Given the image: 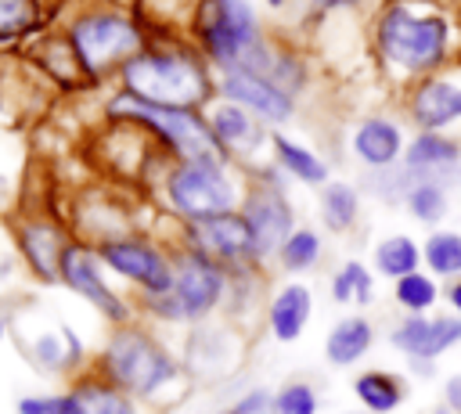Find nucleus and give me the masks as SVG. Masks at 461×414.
Returning <instances> with one entry per match:
<instances>
[{
    "label": "nucleus",
    "instance_id": "1",
    "mask_svg": "<svg viewBox=\"0 0 461 414\" xmlns=\"http://www.w3.org/2000/svg\"><path fill=\"white\" fill-rule=\"evenodd\" d=\"M378 50L403 72H429L450 54V22L439 11L414 4H389L375 25Z\"/></svg>",
    "mask_w": 461,
    "mask_h": 414
},
{
    "label": "nucleus",
    "instance_id": "2",
    "mask_svg": "<svg viewBox=\"0 0 461 414\" xmlns=\"http://www.w3.org/2000/svg\"><path fill=\"white\" fill-rule=\"evenodd\" d=\"M97 371L112 385L140 400H158L169 385L180 382V367L173 364V356L148 331L130 328V324L112 331V338L104 342L97 356Z\"/></svg>",
    "mask_w": 461,
    "mask_h": 414
},
{
    "label": "nucleus",
    "instance_id": "3",
    "mask_svg": "<svg viewBox=\"0 0 461 414\" xmlns=\"http://www.w3.org/2000/svg\"><path fill=\"white\" fill-rule=\"evenodd\" d=\"M122 83L155 108H194L209 97V76L187 50H140L122 65Z\"/></svg>",
    "mask_w": 461,
    "mask_h": 414
},
{
    "label": "nucleus",
    "instance_id": "4",
    "mask_svg": "<svg viewBox=\"0 0 461 414\" xmlns=\"http://www.w3.org/2000/svg\"><path fill=\"white\" fill-rule=\"evenodd\" d=\"M223 292H227L223 266L194 248H184L173 259V288L166 295H148V306L162 320L194 324V320H205L220 306Z\"/></svg>",
    "mask_w": 461,
    "mask_h": 414
},
{
    "label": "nucleus",
    "instance_id": "5",
    "mask_svg": "<svg viewBox=\"0 0 461 414\" xmlns=\"http://www.w3.org/2000/svg\"><path fill=\"white\" fill-rule=\"evenodd\" d=\"M112 115H130L151 126L173 151H180L184 162H223V144L216 140L209 119H202L194 108H155L133 94H122L112 101Z\"/></svg>",
    "mask_w": 461,
    "mask_h": 414
},
{
    "label": "nucleus",
    "instance_id": "6",
    "mask_svg": "<svg viewBox=\"0 0 461 414\" xmlns=\"http://www.w3.org/2000/svg\"><path fill=\"white\" fill-rule=\"evenodd\" d=\"M166 198L191 223L238 212V184L230 180L223 162H180L166 176Z\"/></svg>",
    "mask_w": 461,
    "mask_h": 414
},
{
    "label": "nucleus",
    "instance_id": "7",
    "mask_svg": "<svg viewBox=\"0 0 461 414\" xmlns=\"http://www.w3.org/2000/svg\"><path fill=\"white\" fill-rule=\"evenodd\" d=\"M68 40L86 68L90 79L104 76L112 65H126L133 54H140V29L112 11L79 14L68 29Z\"/></svg>",
    "mask_w": 461,
    "mask_h": 414
},
{
    "label": "nucleus",
    "instance_id": "8",
    "mask_svg": "<svg viewBox=\"0 0 461 414\" xmlns=\"http://www.w3.org/2000/svg\"><path fill=\"white\" fill-rule=\"evenodd\" d=\"M97 259L119 277L140 284L144 295H166L173 288V259L140 238H104L97 245Z\"/></svg>",
    "mask_w": 461,
    "mask_h": 414
},
{
    "label": "nucleus",
    "instance_id": "9",
    "mask_svg": "<svg viewBox=\"0 0 461 414\" xmlns=\"http://www.w3.org/2000/svg\"><path fill=\"white\" fill-rule=\"evenodd\" d=\"M187 248L209 256L220 266H245V263L259 259L252 230L241 212H223V216L187 223Z\"/></svg>",
    "mask_w": 461,
    "mask_h": 414
},
{
    "label": "nucleus",
    "instance_id": "10",
    "mask_svg": "<svg viewBox=\"0 0 461 414\" xmlns=\"http://www.w3.org/2000/svg\"><path fill=\"white\" fill-rule=\"evenodd\" d=\"M241 216H245V223L252 230V241H256V256L259 259L270 256V252H277L288 241V234L295 230V212H292L285 191L274 187V184L249 187L245 191V202H241Z\"/></svg>",
    "mask_w": 461,
    "mask_h": 414
},
{
    "label": "nucleus",
    "instance_id": "11",
    "mask_svg": "<svg viewBox=\"0 0 461 414\" xmlns=\"http://www.w3.org/2000/svg\"><path fill=\"white\" fill-rule=\"evenodd\" d=\"M61 281H65L76 295H83L94 310H101L112 324L122 328V324L130 320V306L101 281L97 252H94V248H86V245H79V241H68L65 252H61Z\"/></svg>",
    "mask_w": 461,
    "mask_h": 414
},
{
    "label": "nucleus",
    "instance_id": "12",
    "mask_svg": "<svg viewBox=\"0 0 461 414\" xmlns=\"http://www.w3.org/2000/svg\"><path fill=\"white\" fill-rule=\"evenodd\" d=\"M461 342V317H421L411 313L393 328V346L411 360L432 364L439 353Z\"/></svg>",
    "mask_w": 461,
    "mask_h": 414
},
{
    "label": "nucleus",
    "instance_id": "13",
    "mask_svg": "<svg viewBox=\"0 0 461 414\" xmlns=\"http://www.w3.org/2000/svg\"><path fill=\"white\" fill-rule=\"evenodd\" d=\"M220 94L241 108H252L259 112L263 119H274V122H285L292 119V97L285 94V86L270 83L267 76L259 72H245V68H227L223 83H220Z\"/></svg>",
    "mask_w": 461,
    "mask_h": 414
},
{
    "label": "nucleus",
    "instance_id": "14",
    "mask_svg": "<svg viewBox=\"0 0 461 414\" xmlns=\"http://www.w3.org/2000/svg\"><path fill=\"white\" fill-rule=\"evenodd\" d=\"M407 108H411V119L425 133L454 126L461 119V83H454V79H421L411 90Z\"/></svg>",
    "mask_w": 461,
    "mask_h": 414
},
{
    "label": "nucleus",
    "instance_id": "15",
    "mask_svg": "<svg viewBox=\"0 0 461 414\" xmlns=\"http://www.w3.org/2000/svg\"><path fill=\"white\" fill-rule=\"evenodd\" d=\"M65 238L54 223L47 220H29L18 227V248L25 256V263L32 266V274L47 284L61 281V252H65Z\"/></svg>",
    "mask_w": 461,
    "mask_h": 414
},
{
    "label": "nucleus",
    "instance_id": "16",
    "mask_svg": "<svg viewBox=\"0 0 461 414\" xmlns=\"http://www.w3.org/2000/svg\"><path fill=\"white\" fill-rule=\"evenodd\" d=\"M461 144L439 133H421L403 148V184L411 187L414 180H436L450 166H457Z\"/></svg>",
    "mask_w": 461,
    "mask_h": 414
},
{
    "label": "nucleus",
    "instance_id": "17",
    "mask_svg": "<svg viewBox=\"0 0 461 414\" xmlns=\"http://www.w3.org/2000/svg\"><path fill=\"white\" fill-rule=\"evenodd\" d=\"M310 310H313V295L306 284L292 281L285 284L274 299H270V310H267V324L274 331L277 342H295L310 320Z\"/></svg>",
    "mask_w": 461,
    "mask_h": 414
},
{
    "label": "nucleus",
    "instance_id": "18",
    "mask_svg": "<svg viewBox=\"0 0 461 414\" xmlns=\"http://www.w3.org/2000/svg\"><path fill=\"white\" fill-rule=\"evenodd\" d=\"M353 151L371 169H389L403 151V133L389 119H364L353 133Z\"/></svg>",
    "mask_w": 461,
    "mask_h": 414
},
{
    "label": "nucleus",
    "instance_id": "19",
    "mask_svg": "<svg viewBox=\"0 0 461 414\" xmlns=\"http://www.w3.org/2000/svg\"><path fill=\"white\" fill-rule=\"evenodd\" d=\"M68 396L76 400L79 414H137V403L130 392H122L119 385H112L101 371L97 374H79L68 389Z\"/></svg>",
    "mask_w": 461,
    "mask_h": 414
},
{
    "label": "nucleus",
    "instance_id": "20",
    "mask_svg": "<svg viewBox=\"0 0 461 414\" xmlns=\"http://www.w3.org/2000/svg\"><path fill=\"white\" fill-rule=\"evenodd\" d=\"M209 126L216 133V140L223 144V151H256L263 144V133L256 126V119L249 115V108L234 104V101H223L209 112Z\"/></svg>",
    "mask_w": 461,
    "mask_h": 414
},
{
    "label": "nucleus",
    "instance_id": "21",
    "mask_svg": "<svg viewBox=\"0 0 461 414\" xmlns=\"http://www.w3.org/2000/svg\"><path fill=\"white\" fill-rule=\"evenodd\" d=\"M375 342V328L367 317H342L331 331H328V342H324V356L335 364V367H349L357 364Z\"/></svg>",
    "mask_w": 461,
    "mask_h": 414
},
{
    "label": "nucleus",
    "instance_id": "22",
    "mask_svg": "<svg viewBox=\"0 0 461 414\" xmlns=\"http://www.w3.org/2000/svg\"><path fill=\"white\" fill-rule=\"evenodd\" d=\"M353 392L367 414H393L407 400V385L393 371H364L353 378Z\"/></svg>",
    "mask_w": 461,
    "mask_h": 414
},
{
    "label": "nucleus",
    "instance_id": "23",
    "mask_svg": "<svg viewBox=\"0 0 461 414\" xmlns=\"http://www.w3.org/2000/svg\"><path fill=\"white\" fill-rule=\"evenodd\" d=\"M357 212H360V194H357L353 184H346V180L324 184V191H321V220L328 223V230L346 234L357 223Z\"/></svg>",
    "mask_w": 461,
    "mask_h": 414
},
{
    "label": "nucleus",
    "instance_id": "24",
    "mask_svg": "<svg viewBox=\"0 0 461 414\" xmlns=\"http://www.w3.org/2000/svg\"><path fill=\"white\" fill-rule=\"evenodd\" d=\"M270 148H274L277 162H281L295 180H303V184H324V180H328V166H324L313 151H306L303 144H295V140L274 133V137H270Z\"/></svg>",
    "mask_w": 461,
    "mask_h": 414
},
{
    "label": "nucleus",
    "instance_id": "25",
    "mask_svg": "<svg viewBox=\"0 0 461 414\" xmlns=\"http://www.w3.org/2000/svg\"><path fill=\"white\" fill-rule=\"evenodd\" d=\"M418 259H421V252H418V245L407 234H393V238H382L375 245V266L385 277H396L400 281V277L414 274L418 270Z\"/></svg>",
    "mask_w": 461,
    "mask_h": 414
},
{
    "label": "nucleus",
    "instance_id": "26",
    "mask_svg": "<svg viewBox=\"0 0 461 414\" xmlns=\"http://www.w3.org/2000/svg\"><path fill=\"white\" fill-rule=\"evenodd\" d=\"M403 202L411 209L414 220L421 223H439L447 216V191L439 187V180H414L407 191H403Z\"/></svg>",
    "mask_w": 461,
    "mask_h": 414
},
{
    "label": "nucleus",
    "instance_id": "27",
    "mask_svg": "<svg viewBox=\"0 0 461 414\" xmlns=\"http://www.w3.org/2000/svg\"><path fill=\"white\" fill-rule=\"evenodd\" d=\"M421 259L429 263L432 274L439 277H457L461 274V234L454 230H436L429 234L425 248H421Z\"/></svg>",
    "mask_w": 461,
    "mask_h": 414
},
{
    "label": "nucleus",
    "instance_id": "28",
    "mask_svg": "<svg viewBox=\"0 0 461 414\" xmlns=\"http://www.w3.org/2000/svg\"><path fill=\"white\" fill-rule=\"evenodd\" d=\"M277 256H281V266L292 270V274H303V270L317 266V259H321V238H317V230L295 227L288 234V241L277 248Z\"/></svg>",
    "mask_w": 461,
    "mask_h": 414
},
{
    "label": "nucleus",
    "instance_id": "29",
    "mask_svg": "<svg viewBox=\"0 0 461 414\" xmlns=\"http://www.w3.org/2000/svg\"><path fill=\"white\" fill-rule=\"evenodd\" d=\"M331 299L335 302H360V306H367L371 302V274H367V266L349 259L331 277Z\"/></svg>",
    "mask_w": 461,
    "mask_h": 414
},
{
    "label": "nucleus",
    "instance_id": "30",
    "mask_svg": "<svg viewBox=\"0 0 461 414\" xmlns=\"http://www.w3.org/2000/svg\"><path fill=\"white\" fill-rule=\"evenodd\" d=\"M393 299L407 310V313H425L436 299H439V288H436V281L429 277V274H407V277H400L396 281V288H393Z\"/></svg>",
    "mask_w": 461,
    "mask_h": 414
},
{
    "label": "nucleus",
    "instance_id": "31",
    "mask_svg": "<svg viewBox=\"0 0 461 414\" xmlns=\"http://www.w3.org/2000/svg\"><path fill=\"white\" fill-rule=\"evenodd\" d=\"M317 410H321V400L310 382H285L270 403V414H317Z\"/></svg>",
    "mask_w": 461,
    "mask_h": 414
},
{
    "label": "nucleus",
    "instance_id": "32",
    "mask_svg": "<svg viewBox=\"0 0 461 414\" xmlns=\"http://www.w3.org/2000/svg\"><path fill=\"white\" fill-rule=\"evenodd\" d=\"M40 25L36 0H0V40H14Z\"/></svg>",
    "mask_w": 461,
    "mask_h": 414
},
{
    "label": "nucleus",
    "instance_id": "33",
    "mask_svg": "<svg viewBox=\"0 0 461 414\" xmlns=\"http://www.w3.org/2000/svg\"><path fill=\"white\" fill-rule=\"evenodd\" d=\"M18 414H79V407L68 392H61V396H22Z\"/></svg>",
    "mask_w": 461,
    "mask_h": 414
},
{
    "label": "nucleus",
    "instance_id": "34",
    "mask_svg": "<svg viewBox=\"0 0 461 414\" xmlns=\"http://www.w3.org/2000/svg\"><path fill=\"white\" fill-rule=\"evenodd\" d=\"M270 403H274V396L267 389H252V392L238 396L230 407H223L220 414H270Z\"/></svg>",
    "mask_w": 461,
    "mask_h": 414
},
{
    "label": "nucleus",
    "instance_id": "35",
    "mask_svg": "<svg viewBox=\"0 0 461 414\" xmlns=\"http://www.w3.org/2000/svg\"><path fill=\"white\" fill-rule=\"evenodd\" d=\"M443 407L450 414H461V374L447 378V385H443Z\"/></svg>",
    "mask_w": 461,
    "mask_h": 414
},
{
    "label": "nucleus",
    "instance_id": "36",
    "mask_svg": "<svg viewBox=\"0 0 461 414\" xmlns=\"http://www.w3.org/2000/svg\"><path fill=\"white\" fill-rule=\"evenodd\" d=\"M447 299H450V306H454L457 317H461V281H454V284L447 288Z\"/></svg>",
    "mask_w": 461,
    "mask_h": 414
},
{
    "label": "nucleus",
    "instance_id": "37",
    "mask_svg": "<svg viewBox=\"0 0 461 414\" xmlns=\"http://www.w3.org/2000/svg\"><path fill=\"white\" fill-rule=\"evenodd\" d=\"M317 4H324V7H342V4H353V0H317Z\"/></svg>",
    "mask_w": 461,
    "mask_h": 414
},
{
    "label": "nucleus",
    "instance_id": "38",
    "mask_svg": "<svg viewBox=\"0 0 461 414\" xmlns=\"http://www.w3.org/2000/svg\"><path fill=\"white\" fill-rule=\"evenodd\" d=\"M267 4H270V7H281V4H285V0H267Z\"/></svg>",
    "mask_w": 461,
    "mask_h": 414
},
{
    "label": "nucleus",
    "instance_id": "39",
    "mask_svg": "<svg viewBox=\"0 0 461 414\" xmlns=\"http://www.w3.org/2000/svg\"><path fill=\"white\" fill-rule=\"evenodd\" d=\"M432 414H450V410H447V407H439V410H432Z\"/></svg>",
    "mask_w": 461,
    "mask_h": 414
},
{
    "label": "nucleus",
    "instance_id": "40",
    "mask_svg": "<svg viewBox=\"0 0 461 414\" xmlns=\"http://www.w3.org/2000/svg\"><path fill=\"white\" fill-rule=\"evenodd\" d=\"M349 414H367V410H349Z\"/></svg>",
    "mask_w": 461,
    "mask_h": 414
},
{
    "label": "nucleus",
    "instance_id": "41",
    "mask_svg": "<svg viewBox=\"0 0 461 414\" xmlns=\"http://www.w3.org/2000/svg\"><path fill=\"white\" fill-rule=\"evenodd\" d=\"M0 331H4V328H0Z\"/></svg>",
    "mask_w": 461,
    "mask_h": 414
}]
</instances>
